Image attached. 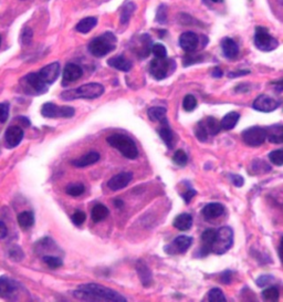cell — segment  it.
Returning <instances> with one entry per match:
<instances>
[{
  "instance_id": "ab89813d",
  "label": "cell",
  "mask_w": 283,
  "mask_h": 302,
  "mask_svg": "<svg viewBox=\"0 0 283 302\" xmlns=\"http://www.w3.org/2000/svg\"><path fill=\"white\" fill-rule=\"evenodd\" d=\"M269 159H270L272 164H275L277 166H282L283 165V148H281V150L272 151L270 154H269Z\"/></svg>"
},
{
  "instance_id": "be15d7a7",
  "label": "cell",
  "mask_w": 283,
  "mask_h": 302,
  "mask_svg": "<svg viewBox=\"0 0 283 302\" xmlns=\"http://www.w3.org/2000/svg\"><path fill=\"white\" fill-rule=\"evenodd\" d=\"M114 204H115V206H117V207H123V202L120 201V199H115Z\"/></svg>"
},
{
  "instance_id": "6125c7cd",
  "label": "cell",
  "mask_w": 283,
  "mask_h": 302,
  "mask_svg": "<svg viewBox=\"0 0 283 302\" xmlns=\"http://www.w3.org/2000/svg\"><path fill=\"white\" fill-rule=\"evenodd\" d=\"M279 257H280L281 262L283 263V237L281 238L280 246H279Z\"/></svg>"
},
{
  "instance_id": "7402d4cb",
  "label": "cell",
  "mask_w": 283,
  "mask_h": 302,
  "mask_svg": "<svg viewBox=\"0 0 283 302\" xmlns=\"http://www.w3.org/2000/svg\"><path fill=\"white\" fill-rule=\"evenodd\" d=\"M221 49L224 55L227 59H235L239 54V46L236 43V41L231 38H224L221 41Z\"/></svg>"
},
{
  "instance_id": "6da1fadb",
  "label": "cell",
  "mask_w": 283,
  "mask_h": 302,
  "mask_svg": "<svg viewBox=\"0 0 283 302\" xmlns=\"http://www.w3.org/2000/svg\"><path fill=\"white\" fill-rule=\"evenodd\" d=\"M73 296L79 300L84 301L126 302V299L119 292L104 286L97 285V283H86V285L80 286L73 292Z\"/></svg>"
},
{
  "instance_id": "74e56055",
  "label": "cell",
  "mask_w": 283,
  "mask_h": 302,
  "mask_svg": "<svg viewBox=\"0 0 283 302\" xmlns=\"http://www.w3.org/2000/svg\"><path fill=\"white\" fill-rule=\"evenodd\" d=\"M66 192L68 195H70L72 197L80 196L84 192V185L83 184H70L67 186Z\"/></svg>"
},
{
  "instance_id": "03108f58",
  "label": "cell",
  "mask_w": 283,
  "mask_h": 302,
  "mask_svg": "<svg viewBox=\"0 0 283 302\" xmlns=\"http://www.w3.org/2000/svg\"><path fill=\"white\" fill-rule=\"evenodd\" d=\"M0 45H1V36H0Z\"/></svg>"
},
{
  "instance_id": "484cf974",
  "label": "cell",
  "mask_w": 283,
  "mask_h": 302,
  "mask_svg": "<svg viewBox=\"0 0 283 302\" xmlns=\"http://www.w3.org/2000/svg\"><path fill=\"white\" fill-rule=\"evenodd\" d=\"M267 137L271 143H283V125H272L267 129Z\"/></svg>"
},
{
  "instance_id": "8fae6325",
  "label": "cell",
  "mask_w": 283,
  "mask_h": 302,
  "mask_svg": "<svg viewBox=\"0 0 283 302\" xmlns=\"http://www.w3.org/2000/svg\"><path fill=\"white\" fill-rule=\"evenodd\" d=\"M281 104L280 101H277L268 95H260L253 102V109L260 112H272L277 110Z\"/></svg>"
},
{
  "instance_id": "e7e4bbea",
  "label": "cell",
  "mask_w": 283,
  "mask_h": 302,
  "mask_svg": "<svg viewBox=\"0 0 283 302\" xmlns=\"http://www.w3.org/2000/svg\"><path fill=\"white\" fill-rule=\"evenodd\" d=\"M210 1L216 2V3H219V2H222V0H210Z\"/></svg>"
},
{
  "instance_id": "1f68e13d",
  "label": "cell",
  "mask_w": 283,
  "mask_h": 302,
  "mask_svg": "<svg viewBox=\"0 0 283 302\" xmlns=\"http://www.w3.org/2000/svg\"><path fill=\"white\" fill-rule=\"evenodd\" d=\"M108 215H109V209L104 205H102V204H97V205L92 208L91 216L92 219H93V221L95 222H99L105 219V218L108 217Z\"/></svg>"
},
{
  "instance_id": "11a10c76",
  "label": "cell",
  "mask_w": 283,
  "mask_h": 302,
  "mask_svg": "<svg viewBox=\"0 0 283 302\" xmlns=\"http://www.w3.org/2000/svg\"><path fill=\"white\" fill-rule=\"evenodd\" d=\"M195 195H196V192H195V190H193V189H190V190H188V192H186L183 195V198L185 199V202L188 204L195 197Z\"/></svg>"
},
{
  "instance_id": "680465c9",
  "label": "cell",
  "mask_w": 283,
  "mask_h": 302,
  "mask_svg": "<svg viewBox=\"0 0 283 302\" xmlns=\"http://www.w3.org/2000/svg\"><path fill=\"white\" fill-rule=\"evenodd\" d=\"M7 234H8V230H7L6 225H4V222L0 220V239H3L4 237L7 236Z\"/></svg>"
},
{
  "instance_id": "cb8c5ba5",
  "label": "cell",
  "mask_w": 283,
  "mask_h": 302,
  "mask_svg": "<svg viewBox=\"0 0 283 302\" xmlns=\"http://www.w3.org/2000/svg\"><path fill=\"white\" fill-rule=\"evenodd\" d=\"M100 160V154L97 152L91 151L87 153L86 155L80 157L76 161H72V164L77 167H85L92 164H95L96 162H99Z\"/></svg>"
},
{
  "instance_id": "db71d44e",
  "label": "cell",
  "mask_w": 283,
  "mask_h": 302,
  "mask_svg": "<svg viewBox=\"0 0 283 302\" xmlns=\"http://www.w3.org/2000/svg\"><path fill=\"white\" fill-rule=\"evenodd\" d=\"M230 178H231V180H233L234 185L237 186V187H241V186H243V183H244L243 177L240 175H231Z\"/></svg>"
},
{
  "instance_id": "f6af8a7d",
  "label": "cell",
  "mask_w": 283,
  "mask_h": 302,
  "mask_svg": "<svg viewBox=\"0 0 283 302\" xmlns=\"http://www.w3.org/2000/svg\"><path fill=\"white\" fill-rule=\"evenodd\" d=\"M252 169L256 170L257 173H264V172H269L271 169L267 163H264L261 160H256L252 163Z\"/></svg>"
},
{
  "instance_id": "ee69618b",
  "label": "cell",
  "mask_w": 283,
  "mask_h": 302,
  "mask_svg": "<svg viewBox=\"0 0 283 302\" xmlns=\"http://www.w3.org/2000/svg\"><path fill=\"white\" fill-rule=\"evenodd\" d=\"M195 133H196L197 138L199 139V141H202V142L207 141L208 134H209V133H208V131H207L205 124H202V123H198L197 128H196V131H195Z\"/></svg>"
},
{
  "instance_id": "e0dca14e",
  "label": "cell",
  "mask_w": 283,
  "mask_h": 302,
  "mask_svg": "<svg viewBox=\"0 0 283 302\" xmlns=\"http://www.w3.org/2000/svg\"><path fill=\"white\" fill-rule=\"evenodd\" d=\"M83 71L80 66L76 63H68L63 71V86H67L69 83H72L74 81L79 80L82 77Z\"/></svg>"
},
{
  "instance_id": "bcb514c9",
  "label": "cell",
  "mask_w": 283,
  "mask_h": 302,
  "mask_svg": "<svg viewBox=\"0 0 283 302\" xmlns=\"http://www.w3.org/2000/svg\"><path fill=\"white\" fill-rule=\"evenodd\" d=\"M167 20V7L165 4H161L156 12V21L160 23H166Z\"/></svg>"
},
{
  "instance_id": "7bdbcfd3",
  "label": "cell",
  "mask_w": 283,
  "mask_h": 302,
  "mask_svg": "<svg viewBox=\"0 0 283 302\" xmlns=\"http://www.w3.org/2000/svg\"><path fill=\"white\" fill-rule=\"evenodd\" d=\"M208 300L215 301V302H220V301L225 302L226 297L224 294H222V291L220 289L215 288V289H211L209 294H208Z\"/></svg>"
},
{
  "instance_id": "f907efd6",
  "label": "cell",
  "mask_w": 283,
  "mask_h": 302,
  "mask_svg": "<svg viewBox=\"0 0 283 302\" xmlns=\"http://www.w3.org/2000/svg\"><path fill=\"white\" fill-rule=\"evenodd\" d=\"M9 255H10L11 259L16 260V261H20V260L24 258V253H22V250L19 247H12Z\"/></svg>"
},
{
  "instance_id": "681fc988",
  "label": "cell",
  "mask_w": 283,
  "mask_h": 302,
  "mask_svg": "<svg viewBox=\"0 0 283 302\" xmlns=\"http://www.w3.org/2000/svg\"><path fill=\"white\" fill-rule=\"evenodd\" d=\"M9 116V104L0 103V122L4 123L8 120Z\"/></svg>"
},
{
  "instance_id": "60d3db41",
  "label": "cell",
  "mask_w": 283,
  "mask_h": 302,
  "mask_svg": "<svg viewBox=\"0 0 283 302\" xmlns=\"http://www.w3.org/2000/svg\"><path fill=\"white\" fill-rule=\"evenodd\" d=\"M173 161L176 165L178 166H185L187 164L188 157L186 155V153H185L183 150H178L175 152V154L173 156Z\"/></svg>"
},
{
  "instance_id": "52a82bcc",
  "label": "cell",
  "mask_w": 283,
  "mask_h": 302,
  "mask_svg": "<svg viewBox=\"0 0 283 302\" xmlns=\"http://www.w3.org/2000/svg\"><path fill=\"white\" fill-rule=\"evenodd\" d=\"M175 68V63L173 60H168L167 58L159 59L155 58L151 62L150 66V72L153 78L156 80H163L167 76H168L170 71H173Z\"/></svg>"
},
{
  "instance_id": "d4e9b609",
  "label": "cell",
  "mask_w": 283,
  "mask_h": 302,
  "mask_svg": "<svg viewBox=\"0 0 283 302\" xmlns=\"http://www.w3.org/2000/svg\"><path fill=\"white\" fill-rule=\"evenodd\" d=\"M193 226V217L189 214H180L174 220V227L178 230L186 231L192 228Z\"/></svg>"
},
{
  "instance_id": "ac0fdd59",
  "label": "cell",
  "mask_w": 283,
  "mask_h": 302,
  "mask_svg": "<svg viewBox=\"0 0 283 302\" xmlns=\"http://www.w3.org/2000/svg\"><path fill=\"white\" fill-rule=\"evenodd\" d=\"M216 237H217V230L213 229V228L206 229L205 231L202 232V246L201 253H202V256H203V257L207 256L208 254L212 253V246H213V244H215Z\"/></svg>"
},
{
  "instance_id": "8992f818",
  "label": "cell",
  "mask_w": 283,
  "mask_h": 302,
  "mask_svg": "<svg viewBox=\"0 0 283 302\" xmlns=\"http://www.w3.org/2000/svg\"><path fill=\"white\" fill-rule=\"evenodd\" d=\"M254 44L257 48L261 51H272L278 48L279 43H278L276 38L269 34L267 28L263 27H257L256 34H254Z\"/></svg>"
},
{
  "instance_id": "d6a6232c",
  "label": "cell",
  "mask_w": 283,
  "mask_h": 302,
  "mask_svg": "<svg viewBox=\"0 0 283 302\" xmlns=\"http://www.w3.org/2000/svg\"><path fill=\"white\" fill-rule=\"evenodd\" d=\"M18 222H19L20 227L22 228H30V227L35 224V215L32 212H22L19 216H18Z\"/></svg>"
},
{
  "instance_id": "4fadbf2b",
  "label": "cell",
  "mask_w": 283,
  "mask_h": 302,
  "mask_svg": "<svg viewBox=\"0 0 283 302\" xmlns=\"http://www.w3.org/2000/svg\"><path fill=\"white\" fill-rule=\"evenodd\" d=\"M152 39L148 35H142L141 37H138L136 40V43L133 44L132 49L134 50L138 57L141 58H146L148 57V54L152 52Z\"/></svg>"
},
{
  "instance_id": "4316f807",
  "label": "cell",
  "mask_w": 283,
  "mask_h": 302,
  "mask_svg": "<svg viewBox=\"0 0 283 302\" xmlns=\"http://www.w3.org/2000/svg\"><path fill=\"white\" fill-rule=\"evenodd\" d=\"M96 23H97V19L95 17H86L78 23L76 26V30L78 32H80V34H89V32L96 26Z\"/></svg>"
},
{
  "instance_id": "d590c367",
  "label": "cell",
  "mask_w": 283,
  "mask_h": 302,
  "mask_svg": "<svg viewBox=\"0 0 283 302\" xmlns=\"http://www.w3.org/2000/svg\"><path fill=\"white\" fill-rule=\"evenodd\" d=\"M43 262L51 269H57L60 268L63 264L62 259L57 256H50V255H44L42 257Z\"/></svg>"
},
{
  "instance_id": "d6986e66",
  "label": "cell",
  "mask_w": 283,
  "mask_h": 302,
  "mask_svg": "<svg viewBox=\"0 0 283 302\" xmlns=\"http://www.w3.org/2000/svg\"><path fill=\"white\" fill-rule=\"evenodd\" d=\"M24 138V131L19 127H10L4 133V139L9 147H16Z\"/></svg>"
},
{
  "instance_id": "5bb4252c",
  "label": "cell",
  "mask_w": 283,
  "mask_h": 302,
  "mask_svg": "<svg viewBox=\"0 0 283 302\" xmlns=\"http://www.w3.org/2000/svg\"><path fill=\"white\" fill-rule=\"evenodd\" d=\"M199 44L198 36L193 31H186L179 37V45L185 52H194Z\"/></svg>"
},
{
  "instance_id": "4dcf8cb0",
  "label": "cell",
  "mask_w": 283,
  "mask_h": 302,
  "mask_svg": "<svg viewBox=\"0 0 283 302\" xmlns=\"http://www.w3.org/2000/svg\"><path fill=\"white\" fill-rule=\"evenodd\" d=\"M135 9H136V6L134 2L128 1L125 3L122 7V9H121V18H120L121 23H123V25L127 23L129 19H131L133 12L135 11Z\"/></svg>"
},
{
  "instance_id": "ffe728a7",
  "label": "cell",
  "mask_w": 283,
  "mask_h": 302,
  "mask_svg": "<svg viewBox=\"0 0 283 302\" xmlns=\"http://www.w3.org/2000/svg\"><path fill=\"white\" fill-rule=\"evenodd\" d=\"M24 80L28 85V86H30L31 89L36 91L38 94H41V93H44L47 91L48 85H45V83L42 81V79L40 78L39 73H29L28 76L25 77Z\"/></svg>"
},
{
  "instance_id": "277c9868",
  "label": "cell",
  "mask_w": 283,
  "mask_h": 302,
  "mask_svg": "<svg viewBox=\"0 0 283 302\" xmlns=\"http://www.w3.org/2000/svg\"><path fill=\"white\" fill-rule=\"evenodd\" d=\"M115 43H117L115 36L111 32H105L104 35L96 37L95 39L92 40L87 49L92 55L96 58H102L115 49Z\"/></svg>"
},
{
  "instance_id": "f546056e",
  "label": "cell",
  "mask_w": 283,
  "mask_h": 302,
  "mask_svg": "<svg viewBox=\"0 0 283 302\" xmlns=\"http://www.w3.org/2000/svg\"><path fill=\"white\" fill-rule=\"evenodd\" d=\"M240 115L237 112H230L227 115H225V118L221 121V129H226V131H229V129H233L237 123H238Z\"/></svg>"
},
{
  "instance_id": "836d02e7",
  "label": "cell",
  "mask_w": 283,
  "mask_h": 302,
  "mask_svg": "<svg viewBox=\"0 0 283 302\" xmlns=\"http://www.w3.org/2000/svg\"><path fill=\"white\" fill-rule=\"evenodd\" d=\"M203 124H205V127L207 129L208 133L211 134V135H216V134H218V133L220 132L221 123L218 120H216V119L208 118L205 121V122H203Z\"/></svg>"
},
{
  "instance_id": "c3c4849f",
  "label": "cell",
  "mask_w": 283,
  "mask_h": 302,
  "mask_svg": "<svg viewBox=\"0 0 283 302\" xmlns=\"http://www.w3.org/2000/svg\"><path fill=\"white\" fill-rule=\"evenodd\" d=\"M85 218H86L85 213H83L82 211H76V213H74L72 216V221L74 225L81 226L83 222L85 221Z\"/></svg>"
},
{
  "instance_id": "f35d334b",
  "label": "cell",
  "mask_w": 283,
  "mask_h": 302,
  "mask_svg": "<svg viewBox=\"0 0 283 302\" xmlns=\"http://www.w3.org/2000/svg\"><path fill=\"white\" fill-rule=\"evenodd\" d=\"M183 106H184V110L185 111H187V112H192V111H194L195 109H196V106H197L196 97H195L192 94L186 95V96L184 97Z\"/></svg>"
},
{
  "instance_id": "f1b7e54d",
  "label": "cell",
  "mask_w": 283,
  "mask_h": 302,
  "mask_svg": "<svg viewBox=\"0 0 283 302\" xmlns=\"http://www.w3.org/2000/svg\"><path fill=\"white\" fill-rule=\"evenodd\" d=\"M136 270L138 272V276H140L141 281L143 282V285L145 287H148L152 283V275L150 269L147 268V266L143 261H138L136 263Z\"/></svg>"
},
{
  "instance_id": "3957f363",
  "label": "cell",
  "mask_w": 283,
  "mask_h": 302,
  "mask_svg": "<svg viewBox=\"0 0 283 302\" xmlns=\"http://www.w3.org/2000/svg\"><path fill=\"white\" fill-rule=\"evenodd\" d=\"M106 141L111 146L120 151L121 154L124 155L126 159L134 160L138 155L136 144L131 137L123 135V134H113L106 138Z\"/></svg>"
},
{
  "instance_id": "9a60e30c",
  "label": "cell",
  "mask_w": 283,
  "mask_h": 302,
  "mask_svg": "<svg viewBox=\"0 0 283 302\" xmlns=\"http://www.w3.org/2000/svg\"><path fill=\"white\" fill-rule=\"evenodd\" d=\"M38 73L45 85H48V86L52 85V83L55 82V80H57L59 77L60 64L59 62H53L51 64H48V66H45L44 68L41 69Z\"/></svg>"
},
{
  "instance_id": "7c38bea8",
  "label": "cell",
  "mask_w": 283,
  "mask_h": 302,
  "mask_svg": "<svg viewBox=\"0 0 283 302\" xmlns=\"http://www.w3.org/2000/svg\"><path fill=\"white\" fill-rule=\"evenodd\" d=\"M193 244V238L188 236H179L169 246H166L165 250L168 254H184Z\"/></svg>"
},
{
  "instance_id": "9f6ffc18",
  "label": "cell",
  "mask_w": 283,
  "mask_h": 302,
  "mask_svg": "<svg viewBox=\"0 0 283 302\" xmlns=\"http://www.w3.org/2000/svg\"><path fill=\"white\" fill-rule=\"evenodd\" d=\"M271 85L275 86V89L277 92H282L283 91V79H280V80H277V81H273L271 82Z\"/></svg>"
},
{
  "instance_id": "8d00e7d4",
  "label": "cell",
  "mask_w": 283,
  "mask_h": 302,
  "mask_svg": "<svg viewBox=\"0 0 283 302\" xmlns=\"http://www.w3.org/2000/svg\"><path fill=\"white\" fill-rule=\"evenodd\" d=\"M279 290L275 287L267 288L262 291V298L267 301H278L279 300Z\"/></svg>"
},
{
  "instance_id": "5b68a950",
  "label": "cell",
  "mask_w": 283,
  "mask_h": 302,
  "mask_svg": "<svg viewBox=\"0 0 283 302\" xmlns=\"http://www.w3.org/2000/svg\"><path fill=\"white\" fill-rule=\"evenodd\" d=\"M234 243V232L229 227H221L217 230L215 244L212 246V253L216 255H224L230 249Z\"/></svg>"
},
{
  "instance_id": "6f0895ef",
  "label": "cell",
  "mask_w": 283,
  "mask_h": 302,
  "mask_svg": "<svg viewBox=\"0 0 283 302\" xmlns=\"http://www.w3.org/2000/svg\"><path fill=\"white\" fill-rule=\"evenodd\" d=\"M221 281L225 283V285H228L231 281V272L230 271H225L221 276Z\"/></svg>"
},
{
  "instance_id": "91938a15",
  "label": "cell",
  "mask_w": 283,
  "mask_h": 302,
  "mask_svg": "<svg viewBox=\"0 0 283 302\" xmlns=\"http://www.w3.org/2000/svg\"><path fill=\"white\" fill-rule=\"evenodd\" d=\"M248 73H249L248 70H243V71H239V72H231V73L228 74V76H229V78H235V77L245 76V74H248Z\"/></svg>"
},
{
  "instance_id": "9c48e42d",
  "label": "cell",
  "mask_w": 283,
  "mask_h": 302,
  "mask_svg": "<svg viewBox=\"0 0 283 302\" xmlns=\"http://www.w3.org/2000/svg\"><path fill=\"white\" fill-rule=\"evenodd\" d=\"M243 142L249 146L257 147L262 145L267 139V129L259 127H252L243 133Z\"/></svg>"
},
{
  "instance_id": "94428289",
  "label": "cell",
  "mask_w": 283,
  "mask_h": 302,
  "mask_svg": "<svg viewBox=\"0 0 283 302\" xmlns=\"http://www.w3.org/2000/svg\"><path fill=\"white\" fill-rule=\"evenodd\" d=\"M222 70L220 69V68H215L212 70V73H211V76L213 77V78H221L222 77Z\"/></svg>"
},
{
  "instance_id": "f5cc1de1",
  "label": "cell",
  "mask_w": 283,
  "mask_h": 302,
  "mask_svg": "<svg viewBox=\"0 0 283 302\" xmlns=\"http://www.w3.org/2000/svg\"><path fill=\"white\" fill-rule=\"evenodd\" d=\"M202 61V58L201 55H196V57H194V55H186V57L184 58V66H190V64L193 63H197V62H201Z\"/></svg>"
},
{
  "instance_id": "2e32d148",
  "label": "cell",
  "mask_w": 283,
  "mask_h": 302,
  "mask_svg": "<svg viewBox=\"0 0 283 302\" xmlns=\"http://www.w3.org/2000/svg\"><path fill=\"white\" fill-rule=\"evenodd\" d=\"M133 174L129 172H124V173H120L118 175L113 176L112 178L109 180L108 186L111 190H120L125 188L126 186L132 182Z\"/></svg>"
},
{
  "instance_id": "30bf717a",
  "label": "cell",
  "mask_w": 283,
  "mask_h": 302,
  "mask_svg": "<svg viewBox=\"0 0 283 302\" xmlns=\"http://www.w3.org/2000/svg\"><path fill=\"white\" fill-rule=\"evenodd\" d=\"M19 285L8 277H0V298L6 300L17 299Z\"/></svg>"
},
{
  "instance_id": "44dd1931",
  "label": "cell",
  "mask_w": 283,
  "mask_h": 302,
  "mask_svg": "<svg viewBox=\"0 0 283 302\" xmlns=\"http://www.w3.org/2000/svg\"><path fill=\"white\" fill-rule=\"evenodd\" d=\"M225 212L224 206L219 203H210L202 208V216L206 218L207 220H212L216 218L220 217Z\"/></svg>"
},
{
  "instance_id": "7a4b0ae2",
  "label": "cell",
  "mask_w": 283,
  "mask_h": 302,
  "mask_svg": "<svg viewBox=\"0 0 283 302\" xmlns=\"http://www.w3.org/2000/svg\"><path fill=\"white\" fill-rule=\"evenodd\" d=\"M104 93V86L100 83H87L77 89L67 90L61 93V99L72 101L76 99H96Z\"/></svg>"
},
{
  "instance_id": "ba28073f",
  "label": "cell",
  "mask_w": 283,
  "mask_h": 302,
  "mask_svg": "<svg viewBox=\"0 0 283 302\" xmlns=\"http://www.w3.org/2000/svg\"><path fill=\"white\" fill-rule=\"evenodd\" d=\"M76 113V110L71 106H58L53 103H44L41 109V114L49 119H70Z\"/></svg>"
},
{
  "instance_id": "e575fe53",
  "label": "cell",
  "mask_w": 283,
  "mask_h": 302,
  "mask_svg": "<svg viewBox=\"0 0 283 302\" xmlns=\"http://www.w3.org/2000/svg\"><path fill=\"white\" fill-rule=\"evenodd\" d=\"M160 136L163 139L164 143L169 148H173L174 146V134L171 132V129L169 128H163L160 129Z\"/></svg>"
},
{
  "instance_id": "7dc6e473",
  "label": "cell",
  "mask_w": 283,
  "mask_h": 302,
  "mask_svg": "<svg viewBox=\"0 0 283 302\" xmlns=\"http://www.w3.org/2000/svg\"><path fill=\"white\" fill-rule=\"evenodd\" d=\"M32 37H34V32H32L31 28H24V30L21 32V43L24 44H29L32 41Z\"/></svg>"
},
{
  "instance_id": "816d5d0a",
  "label": "cell",
  "mask_w": 283,
  "mask_h": 302,
  "mask_svg": "<svg viewBox=\"0 0 283 302\" xmlns=\"http://www.w3.org/2000/svg\"><path fill=\"white\" fill-rule=\"evenodd\" d=\"M273 280H275V278H273L271 275H263L258 279L257 283L259 287H266V286L271 285V282Z\"/></svg>"
},
{
  "instance_id": "603a6c76",
  "label": "cell",
  "mask_w": 283,
  "mask_h": 302,
  "mask_svg": "<svg viewBox=\"0 0 283 302\" xmlns=\"http://www.w3.org/2000/svg\"><path fill=\"white\" fill-rule=\"evenodd\" d=\"M108 63L110 67L120 70V71H123V72H128L129 70L132 69L131 61H128V60L125 58L124 55H117V57L111 58L108 61Z\"/></svg>"
},
{
  "instance_id": "b9f144b4",
  "label": "cell",
  "mask_w": 283,
  "mask_h": 302,
  "mask_svg": "<svg viewBox=\"0 0 283 302\" xmlns=\"http://www.w3.org/2000/svg\"><path fill=\"white\" fill-rule=\"evenodd\" d=\"M152 52L155 55V58L164 59L167 58V50L162 43H155L152 46Z\"/></svg>"
},
{
  "instance_id": "83f0119b",
  "label": "cell",
  "mask_w": 283,
  "mask_h": 302,
  "mask_svg": "<svg viewBox=\"0 0 283 302\" xmlns=\"http://www.w3.org/2000/svg\"><path fill=\"white\" fill-rule=\"evenodd\" d=\"M166 112L167 110L163 106H153V108L148 109L147 114L153 122H164L166 121Z\"/></svg>"
}]
</instances>
